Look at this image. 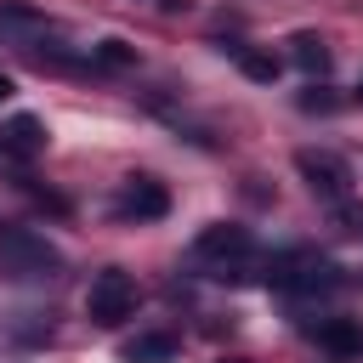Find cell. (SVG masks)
Returning <instances> with one entry per match:
<instances>
[{
    "label": "cell",
    "instance_id": "1",
    "mask_svg": "<svg viewBox=\"0 0 363 363\" xmlns=\"http://www.w3.org/2000/svg\"><path fill=\"white\" fill-rule=\"evenodd\" d=\"M0 261L17 278H57L62 272V255L28 227H0Z\"/></svg>",
    "mask_w": 363,
    "mask_h": 363
},
{
    "label": "cell",
    "instance_id": "2",
    "mask_svg": "<svg viewBox=\"0 0 363 363\" xmlns=\"http://www.w3.org/2000/svg\"><path fill=\"white\" fill-rule=\"evenodd\" d=\"M130 312H136V278H130V272H119V267L96 272V278H91V289H85V318H91V323H102V329H113V323H125Z\"/></svg>",
    "mask_w": 363,
    "mask_h": 363
},
{
    "label": "cell",
    "instance_id": "3",
    "mask_svg": "<svg viewBox=\"0 0 363 363\" xmlns=\"http://www.w3.org/2000/svg\"><path fill=\"white\" fill-rule=\"evenodd\" d=\"M267 284H272V289H295V295H318V289H335L340 272H335V261L295 250V255H278V261L267 267Z\"/></svg>",
    "mask_w": 363,
    "mask_h": 363
},
{
    "label": "cell",
    "instance_id": "4",
    "mask_svg": "<svg viewBox=\"0 0 363 363\" xmlns=\"http://www.w3.org/2000/svg\"><path fill=\"white\" fill-rule=\"evenodd\" d=\"M295 170H301V182H306L318 199L346 204V193H352V164H346L340 153H329V147H301V153H295Z\"/></svg>",
    "mask_w": 363,
    "mask_h": 363
},
{
    "label": "cell",
    "instance_id": "5",
    "mask_svg": "<svg viewBox=\"0 0 363 363\" xmlns=\"http://www.w3.org/2000/svg\"><path fill=\"white\" fill-rule=\"evenodd\" d=\"M170 210V193L153 182V176H130L119 187V216H136V221H159Z\"/></svg>",
    "mask_w": 363,
    "mask_h": 363
},
{
    "label": "cell",
    "instance_id": "6",
    "mask_svg": "<svg viewBox=\"0 0 363 363\" xmlns=\"http://www.w3.org/2000/svg\"><path fill=\"white\" fill-rule=\"evenodd\" d=\"M193 250H199L204 261H244V255L255 250V238H250L244 227H233V221H210Z\"/></svg>",
    "mask_w": 363,
    "mask_h": 363
},
{
    "label": "cell",
    "instance_id": "7",
    "mask_svg": "<svg viewBox=\"0 0 363 363\" xmlns=\"http://www.w3.org/2000/svg\"><path fill=\"white\" fill-rule=\"evenodd\" d=\"M0 153H6V159H34V153H45V125H40L34 113L6 119V125H0Z\"/></svg>",
    "mask_w": 363,
    "mask_h": 363
},
{
    "label": "cell",
    "instance_id": "8",
    "mask_svg": "<svg viewBox=\"0 0 363 363\" xmlns=\"http://www.w3.org/2000/svg\"><path fill=\"white\" fill-rule=\"evenodd\" d=\"M119 357H125V363H170V357H176V340H170V335H130V340L119 346Z\"/></svg>",
    "mask_w": 363,
    "mask_h": 363
},
{
    "label": "cell",
    "instance_id": "9",
    "mask_svg": "<svg viewBox=\"0 0 363 363\" xmlns=\"http://www.w3.org/2000/svg\"><path fill=\"white\" fill-rule=\"evenodd\" d=\"M289 57H295L301 74H329V45H323L318 34H295V40H289Z\"/></svg>",
    "mask_w": 363,
    "mask_h": 363
},
{
    "label": "cell",
    "instance_id": "10",
    "mask_svg": "<svg viewBox=\"0 0 363 363\" xmlns=\"http://www.w3.org/2000/svg\"><path fill=\"white\" fill-rule=\"evenodd\" d=\"M318 340H323V346H329L335 357H352V352L363 346V335H357V329H352L346 318H323V323H318Z\"/></svg>",
    "mask_w": 363,
    "mask_h": 363
},
{
    "label": "cell",
    "instance_id": "11",
    "mask_svg": "<svg viewBox=\"0 0 363 363\" xmlns=\"http://www.w3.org/2000/svg\"><path fill=\"white\" fill-rule=\"evenodd\" d=\"M91 62H102V68H136V45L130 40H96Z\"/></svg>",
    "mask_w": 363,
    "mask_h": 363
},
{
    "label": "cell",
    "instance_id": "12",
    "mask_svg": "<svg viewBox=\"0 0 363 363\" xmlns=\"http://www.w3.org/2000/svg\"><path fill=\"white\" fill-rule=\"evenodd\" d=\"M238 68H244L250 79H261V85L278 79V57H267V51H238Z\"/></svg>",
    "mask_w": 363,
    "mask_h": 363
},
{
    "label": "cell",
    "instance_id": "13",
    "mask_svg": "<svg viewBox=\"0 0 363 363\" xmlns=\"http://www.w3.org/2000/svg\"><path fill=\"white\" fill-rule=\"evenodd\" d=\"M0 23H40V11L23 0H0Z\"/></svg>",
    "mask_w": 363,
    "mask_h": 363
},
{
    "label": "cell",
    "instance_id": "14",
    "mask_svg": "<svg viewBox=\"0 0 363 363\" xmlns=\"http://www.w3.org/2000/svg\"><path fill=\"white\" fill-rule=\"evenodd\" d=\"M301 108H306V113H329V108H335V96L312 85V91H301Z\"/></svg>",
    "mask_w": 363,
    "mask_h": 363
},
{
    "label": "cell",
    "instance_id": "15",
    "mask_svg": "<svg viewBox=\"0 0 363 363\" xmlns=\"http://www.w3.org/2000/svg\"><path fill=\"white\" fill-rule=\"evenodd\" d=\"M335 221H340L346 233H363V204H340V210H335Z\"/></svg>",
    "mask_w": 363,
    "mask_h": 363
},
{
    "label": "cell",
    "instance_id": "16",
    "mask_svg": "<svg viewBox=\"0 0 363 363\" xmlns=\"http://www.w3.org/2000/svg\"><path fill=\"white\" fill-rule=\"evenodd\" d=\"M6 96H11V79H6V74H0V102H6Z\"/></svg>",
    "mask_w": 363,
    "mask_h": 363
},
{
    "label": "cell",
    "instance_id": "17",
    "mask_svg": "<svg viewBox=\"0 0 363 363\" xmlns=\"http://www.w3.org/2000/svg\"><path fill=\"white\" fill-rule=\"evenodd\" d=\"M357 102H363V79H357Z\"/></svg>",
    "mask_w": 363,
    "mask_h": 363
},
{
    "label": "cell",
    "instance_id": "18",
    "mask_svg": "<svg viewBox=\"0 0 363 363\" xmlns=\"http://www.w3.org/2000/svg\"><path fill=\"white\" fill-rule=\"evenodd\" d=\"M221 363H244V357H221Z\"/></svg>",
    "mask_w": 363,
    "mask_h": 363
}]
</instances>
